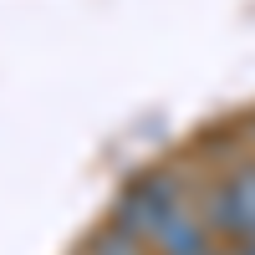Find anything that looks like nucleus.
Listing matches in <instances>:
<instances>
[{"label":"nucleus","instance_id":"obj_1","mask_svg":"<svg viewBox=\"0 0 255 255\" xmlns=\"http://www.w3.org/2000/svg\"><path fill=\"white\" fill-rule=\"evenodd\" d=\"M194 194H199V189L189 184V174H184L179 163H158V168H148V174H138L133 184H123V194L113 199L108 220L148 240V235H153V225L168 215V209L189 204Z\"/></svg>","mask_w":255,"mask_h":255},{"label":"nucleus","instance_id":"obj_2","mask_svg":"<svg viewBox=\"0 0 255 255\" xmlns=\"http://www.w3.org/2000/svg\"><path fill=\"white\" fill-rule=\"evenodd\" d=\"M194 204L225 245L255 240V158H235L220 179H209L194 194Z\"/></svg>","mask_w":255,"mask_h":255},{"label":"nucleus","instance_id":"obj_3","mask_svg":"<svg viewBox=\"0 0 255 255\" xmlns=\"http://www.w3.org/2000/svg\"><path fill=\"white\" fill-rule=\"evenodd\" d=\"M215 245H225V240L209 230V220L199 215L194 199L168 209V215L153 225V235H148V255H209Z\"/></svg>","mask_w":255,"mask_h":255},{"label":"nucleus","instance_id":"obj_4","mask_svg":"<svg viewBox=\"0 0 255 255\" xmlns=\"http://www.w3.org/2000/svg\"><path fill=\"white\" fill-rule=\"evenodd\" d=\"M82 255H148V240L133 235V230H123V225H113V220H102L82 240Z\"/></svg>","mask_w":255,"mask_h":255},{"label":"nucleus","instance_id":"obj_5","mask_svg":"<svg viewBox=\"0 0 255 255\" xmlns=\"http://www.w3.org/2000/svg\"><path fill=\"white\" fill-rule=\"evenodd\" d=\"M235 255H255V240H240V245H235Z\"/></svg>","mask_w":255,"mask_h":255}]
</instances>
